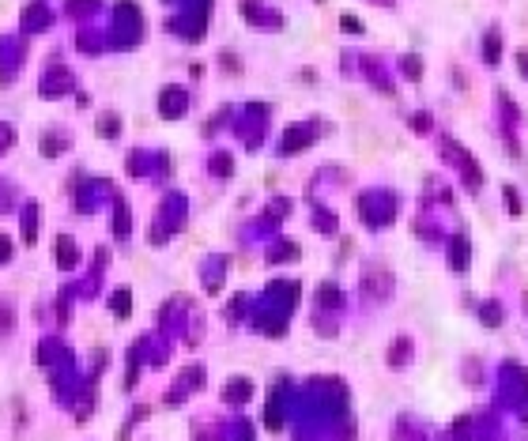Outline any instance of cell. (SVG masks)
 I'll list each match as a JSON object with an SVG mask.
<instances>
[{
  "label": "cell",
  "instance_id": "obj_2",
  "mask_svg": "<svg viewBox=\"0 0 528 441\" xmlns=\"http://www.w3.org/2000/svg\"><path fill=\"white\" fill-rule=\"evenodd\" d=\"M449 257H453L449 264L456 268V272H464V268H468V242H464L461 234L453 238V249H449Z\"/></svg>",
  "mask_w": 528,
  "mask_h": 441
},
{
  "label": "cell",
  "instance_id": "obj_6",
  "mask_svg": "<svg viewBox=\"0 0 528 441\" xmlns=\"http://www.w3.org/2000/svg\"><path fill=\"white\" fill-rule=\"evenodd\" d=\"M0 257H8V242H0Z\"/></svg>",
  "mask_w": 528,
  "mask_h": 441
},
{
  "label": "cell",
  "instance_id": "obj_5",
  "mask_svg": "<svg viewBox=\"0 0 528 441\" xmlns=\"http://www.w3.org/2000/svg\"><path fill=\"white\" fill-rule=\"evenodd\" d=\"M517 68H521V72H528V53H521V57H517Z\"/></svg>",
  "mask_w": 528,
  "mask_h": 441
},
{
  "label": "cell",
  "instance_id": "obj_1",
  "mask_svg": "<svg viewBox=\"0 0 528 441\" xmlns=\"http://www.w3.org/2000/svg\"><path fill=\"white\" fill-rule=\"evenodd\" d=\"M445 151H449V155L456 158V166H461V174H468V185H472V189H480L483 174H480V166L472 163V155H468V151H461V147H453V144H445Z\"/></svg>",
  "mask_w": 528,
  "mask_h": 441
},
{
  "label": "cell",
  "instance_id": "obj_4",
  "mask_svg": "<svg viewBox=\"0 0 528 441\" xmlns=\"http://www.w3.org/2000/svg\"><path fill=\"white\" fill-rule=\"evenodd\" d=\"M487 61H499V34H487Z\"/></svg>",
  "mask_w": 528,
  "mask_h": 441
},
{
  "label": "cell",
  "instance_id": "obj_3",
  "mask_svg": "<svg viewBox=\"0 0 528 441\" xmlns=\"http://www.w3.org/2000/svg\"><path fill=\"white\" fill-rule=\"evenodd\" d=\"M483 325H502V309L499 306H483Z\"/></svg>",
  "mask_w": 528,
  "mask_h": 441
}]
</instances>
